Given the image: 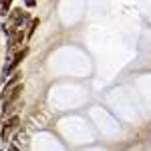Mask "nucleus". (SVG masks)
Here are the masks:
<instances>
[{
	"mask_svg": "<svg viewBox=\"0 0 151 151\" xmlns=\"http://www.w3.org/2000/svg\"><path fill=\"white\" fill-rule=\"evenodd\" d=\"M18 125H20V119H18V117H12L10 121H8V123L4 125V129H2V141H6V139H8L10 131H14V129L18 127Z\"/></svg>",
	"mask_w": 151,
	"mask_h": 151,
	"instance_id": "obj_2",
	"label": "nucleus"
},
{
	"mask_svg": "<svg viewBox=\"0 0 151 151\" xmlns=\"http://www.w3.org/2000/svg\"><path fill=\"white\" fill-rule=\"evenodd\" d=\"M8 151H16V147H10V149H8Z\"/></svg>",
	"mask_w": 151,
	"mask_h": 151,
	"instance_id": "obj_7",
	"label": "nucleus"
},
{
	"mask_svg": "<svg viewBox=\"0 0 151 151\" xmlns=\"http://www.w3.org/2000/svg\"><path fill=\"white\" fill-rule=\"evenodd\" d=\"M36 28H38V18H32V20H30V26H28V32H26V36H32Z\"/></svg>",
	"mask_w": 151,
	"mask_h": 151,
	"instance_id": "obj_3",
	"label": "nucleus"
},
{
	"mask_svg": "<svg viewBox=\"0 0 151 151\" xmlns=\"http://www.w3.org/2000/svg\"><path fill=\"white\" fill-rule=\"evenodd\" d=\"M16 145H18V147H24V145H26V135H24V133H18V135H16Z\"/></svg>",
	"mask_w": 151,
	"mask_h": 151,
	"instance_id": "obj_5",
	"label": "nucleus"
},
{
	"mask_svg": "<svg viewBox=\"0 0 151 151\" xmlns=\"http://www.w3.org/2000/svg\"><path fill=\"white\" fill-rule=\"evenodd\" d=\"M35 4H36L35 0H26V6H28V8H32V6H35Z\"/></svg>",
	"mask_w": 151,
	"mask_h": 151,
	"instance_id": "obj_6",
	"label": "nucleus"
},
{
	"mask_svg": "<svg viewBox=\"0 0 151 151\" xmlns=\"http://www.w3.org/2000/svg\"><path fill=\"white\" fill-rule=\"evenodd\" d=\"M22 83L20 85H16V87H12V89H4V93H2V101H4V105L6 103H14L16 99H18V95L22 93Z\"/></svg>",
	"mask_w": 151,
	"mask_h": 151,
	"instance_id": "obj_1",
	"label": "nucleus"
},
{
	"mask_svg": "<svg viewBox=\"0 0 151 151\" xmlns=\"http://www.w3.org/2000/svg\"><path fill=\"white\" fill-rule=\"evenodd\" d=\"M8 6H10V0L0 2V14H2V16H6V14H8Z\"/></svg>",
	"mask_w": 151,
	"mask_h": 151,
	"instance_id": "obj_4",
	"label": "nucleus"
}]
</instances>
